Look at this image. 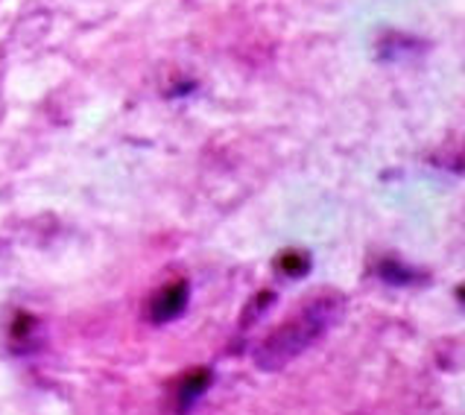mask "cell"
<instances>
[{
	"mask_svg": "<svg viewBox=\"0 0 465 415\" xmlns=\"http://www.w3.org/2000/svg\"><path fill=\"white\" fill-rule=\"evenodd\" d=\"M211 380H214V374H211V369H193L191 374H184V380H182V386H179L176 410H179L182 415H188V412L196 407V400L208 392Z\"/></svg>",
	"mask_w": 465,
	"mask_h": 415,
	"instance_id": "3",
	"label": "cell"
},
{
	"mask_svg": "<svg viewBox=\"0 0 465 415\" xmlns=\"http://www.w3.org/2000/svg\"><path fill=\"white\" fill-rule=\"evenodd\" d=\"M188 296H191V287L184 284V281H173L162 292H155V299L150 301V319L155 325L179 319L184 313V307H188Z\"/></svg>",
	"mask_w": 465,
	"mask_h": 415,
	"instance_id": "2",
	"label": "cell"
},
{
	"mask_svg": "<svg viewBox=\"0 0 465 415\" xmlns=\"http://www.w3.org/2000/svg\"><path fill=\"white\" fill-rule=\"evenodd\" d=\"M460 299H462V301H465V287H462V290H460Z\"/></svg>",
	"mask_w": 465,
	"mask_h": 415,
	"instance_id": "5",
	"label": "cell"
},
{
	"mask_svg": "<svg viewBox=\"0 0 465 415\" xmlns=\"http://www.w3.org/2000/svg\"><path fill=\"white\" fill-rule=\"evenodd\" d=\"M278 270L290 278H299L311 270V261H308V254H302V252H284L282 258H278Z\"/></svg>",
	"mask_w": 465,
	"mask_h": 415,
	"instance_id": "4",
	"label": "cell"
},
{
	"mask_svg": "<svg viewBox=\"0 0 465 415\" xmlns=\"http://www.w3.org/2000/svg\"><path fill=\"white\" fill-rule=\"evenodd\" d=\"M340 296H316L302 311L287 319V322L270 333L255 351V366L261 371H282L287 363H293L299 354H304L313 342H319L325 333L340 322L342 316Z\"/></svg>",
	"mask_w": 465,
	"mask_h": 415,
	"instance_id": "1",
	"label": "cell"
}]
</instances>
